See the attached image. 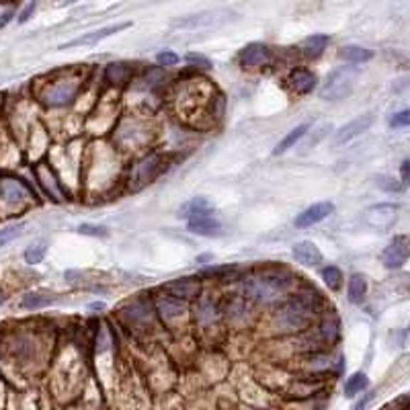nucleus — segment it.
Wrapping results in <instances>:
<instances>
[{"mask_svg":"<svg viewBox=\"0 0 410 410\" xmlns=\"http://www.w3.org/2000/svg\"><path fill=\"white\" fill-rule=\"evenodd\" d=\"M367 375L363 374V372H357L353 374L349 379H347V384H345V396H349V398H353L359 392H363L365 388H367Z\"/></svg>","mask_w":410,"mask_h":410,"instance_id":"nucleus-31","label":"nucleus"},{"mask_svg":"<svg viewBox=\"0 0 410 410\" xmlns=\"http://www.w3.org/2000/svg\"><path fill=\"white\" fill-rule=\"evenodd\" d=\"M374 124V115L372 113H365V115H361V117H357L353 122H349L347 125H342L339 131H337V136H335V144H342L351 142L353 138L357 136H361L363 131H367L369 127Z\"/></svg>","mask_w":410,"mask_h":410,"instance_id":"nucleus-20","label":"nucleus"},{"mask_svg":"<svg viewBox=\"0 0 410 410\" xmlns=\"http://www.w3.org/2000/svg\"><path fill=\"white\" fill-rule=\"evenodd\" d=\"M55 302H58V296L52 291H29L23 296L21 308L23 310H41V308H48Z\"/></svg>","mask_w":410,"mask_h":410,"instance_id":"nucleus-25","label":"nucleus"},{"mask_svg":"<svg viewBox=\"0 0 410 410\" xmlns=\"http://www.w3.org/2000/svg\"><path fill=\"white\" fill-rule=\"evenodd\" d=\"M39 353H41V342L37 339L36 333H31V330H21L9 339V355L21 369L31 367Z\"/></svg>","mask_w":410,"mask_h":410,"instance_id":"nucleus-6","label":"nucleus"},{"mask_svg":"<svg viewBox=\"0 0 410 410\" xmlns=\"http://www.w3.org/2000/svg\"><path fill=\"white\" fill-rule=\"evenodd\" d=\"M402 178L406 180V185L410 187V161H406L402 164Z\"/></svg>","mask_w":410,"mask_h":410,"instance_id":"nucleus-42","label":"nucleus"},{"mask_svg":"<svg viewBox=\"0 0 410 410\" xmlns=\"http://www.w3.org/2000/svg\"><path fill=\"white\" fill-rule=\"evenodd\" d=\"M316 333H318V337H320L322 345L324 347H333L337 339H339L340 335V322L339 318L333 314V310L330 312H326L324 316H322L320 324H318V328H316Z\"/></svg>","mask_w":410,"mask_h":410,"instance_id":"nucleus-23","label":"nucleus"},{"mask_svg":"<svg viewBox=\"0 0 410 410\" xmlns=\"http://www.w3.org/2000/svg\"><path fill=\"white\" fill-rule=\"evenodd\" d=\"M13 15H15V6H13V4H11V6H6V9L0 13V29H2V27H4L11 18H13Z\"/></svg>","mask_w":410,"mask_h":410,"instance_id":"nucleus-40","label":"nucleus"},{"mask_svg":"<svg viewBox=\"0 0 410 410\" xmlns=\"http://www.w3.org/2000/svg\"><path fill=\"white\" fill-rule=\"evenodd\" d=\"M293 284V273L284 267H265L244 277L242 293L252 303L279 302Z\"/></svg>","mask_w":410,"mask_h":410,"instance_id":"nucleus-2","label":"nucleus"},{"mask_svg":"<svg viewBox=\"0 0 410 410\" xmlns=\"http://www.w3.org/2000/svg\"><path fill=\"white\" fill-rule=\"evenodd\" d=\"M180 215L187 217V226H189V230L193 234L210 236V238H215V236L222 234V224L215 217L214 207L203 197H197L193 201H189L183 207V214Z\"/></svg>","mask_w":410,"mask_h":410,"instance_id":"nucleus-4","label":"nucleus"},{"mask_svg":"<svg viewBox=\"0 0 410 410\" xmlns=\"http://www.w3.org/2000/svg\"><path fill=\"white\" fill-rule=\"evenodd\" d=\"M129 27H131V23H117V25H111V27H103V29H97V31H92V33H85V36L72 39V41H68V43L60 45V50H72V48L97 45V43H101L103 39L115 36V33H119V31H125V29H129Z\"/></svg>","mask_w":410,"mask_h":410,"instance_id":"nucleus-15","label":"nucleus"},{"mask_svg":"<svg viewBox=\"0 0 410 410\" xmlns=\"http://www.w3.org/2000/svg\"><path fill=\"white\" fill-rule=\"evenodd\" d=\"M316 76H314V72L306 70V68H296V70H291L289 74V87L296 90L298 95H308V92H312L314 87H316Z\"/></svg>","mask_w":410,"mask_h":410,"instance_id":"nucleus-24","label":"nucleus"},{"mask_svg":"<svg viewBox=\"0 0 410 410\" xmlns=\"http://www.w3.org/2000/svg\"><path fill=\"white\" fill-rule=\"evenodd\" d=\"M273 62V50L265 43H249L240 54H238V64L242 70H261Z\"/></svg>","mask_w":410,"mask_h":410,"instance_id":"nucleus-11","label":"nucleus"},{"mask_svg":"<svg viewBox=\"0 0 410 410\" xmlns=\"http://www.w3.org/2000/svg\"><path fill=\"white\" fill-rule=\"evenodd\" d=\"M195 318L203 326H210V324H214L215 320H220V318H224V310L217 306V303L212 300V298H197L195 303Z\"/></svg>","mask_w":410,"mask_h":410,"instance_id":"nucleus-22","label":"nucleus"},{"mask_svg":"<svg viewBox=\"0 0 410 410\" xmlns=\"http://www.w3.org/2000/svg\"><path fill=\"white\" fill-rule=\"evenodd\" d=\"M324 388L318 375H308V377H298L289 384L287 388V398H296V400H302V398H310V396H316Z\"/></svg>","mask_w":410,"mask_h":410,"instance_id":"nucleus-19","label":"nucleus"},{"mask_svg":"<svg viewBox=\"0 0 410 410\" xmlns=\"http://www.w3.org/2000/svg\"><path fill=\"white\" fill-rule=\"evenodd\" d=\"M398 217V205L394 203H379L365 212V222L375 230H388L392 228Z\"/></svg>","mask_w":410,"mask_h":410,"instance_id":"nucleus-16","label":"nucleus"},{"mask_svg":"<svg viewBox=\"0 0 410 410\" xmlns=\"http://www.w3.org/2000/svg\"><path fill=\"white\" fill-rule=\"evenodd\" d=\"M234 17L236 13L230 9H214V11H203V13L180 18L175 23V27L177 29H215L234 21Z\"/></svg>","mask_w":410,"mask_h":410,"instance_id":"nucleus-9","label":"nucleus"},{"mask_svg":"<svg viewBox=\"0 0 410 410\" xmlns=\"http://www.w3.org/2000/svg\"><path fill=\"white\" fill-rule=\"evenodd\" d=\"M365 293H367L365 277L363 275H353L351 281H349V302L361 303L365 300Z\"/></svg>","mask_w":410,"mask_h":410,"instance_id":"nucleus-30","label":"nucleus"},{"mask_svg":"<svg viewBox=\"0 0 410 410\" xmlns=\"http://www.w3.org/2000/svg\"><path fill=\"white\" fill-rule=\"evenodd\" d=\"M36 177L37 180H39V185H41V189H43V193H48V195L55 199V201H62V199H64L62 185H60V180H58V175L50 168L48 162H39V164H37Z\"/></svg>","mask_w":410,"mask_h":410,"instance_id":"nucleus-18","label":"nucleus"},{"mask_svg":"<svg viewBox=\"0 0 410 410\" xmlns=\"http://www.w3.org/2000/svg\"><path fill=\"white\" fill-rule=\"evenodd\" d=\"M131 76H134V68L129 64H124V62L109 64L107 70H105V78H107L109 85H113V87H122L125 82H129Z\"/></svg>","mask_w":410,"mask_h":410,"instance_id":"nucleus-26","label":"nucleus"},{"mask_svg":"<svg viewBox=\"0 0 410 410\" xmlns=\"http://www.w3.org/2000/svg\"><path fill=\"white\" fill-rule=\"evenodd\" d=\"M31 189L15 177H2L0 178V203L9 210H18L25 207L29 201H33Z\"/></svg>","mask_w":410,"mask_h":410,"instance_id":"nucleus-10","label":"nucleus"},{"mask_svg":"<svg viewBox=\"0 0 410 410\" xmlns=\"http://www.w3.org/2000/svg\"><path fill=\"white\" fill-rule=\"evenodd\" d=\"M156 60H158L161 66H177L178 64V55L175 52H168V50L161 52V54L156 55Z\"/></svg>","mask_w":410,"mask_h":410,"instance_id":"nucleus-38","label":"nucleus"},{"mask_svg":"<svg viewBox=\"0 0 410 410\" xmlns=\"http://www.w3.org/2000/svg\"><path fill=\"white\" fill-rule=\"evenodd\" d=\"M236 273H238L236 267H212L205 271V275L214 279H232Z\"/></svg>","mask_w":410,"mask_h":410,"instance_id":"nucleus-35","label":"nucleus"},{"mask_svg":"<svg viewBox=\"0 0 410 410\" xmlns=\"http://www.w3.org/2000/svg\"><path fill=\"white\" fill-rule=\"evenodd\" d=\"M45 252H48V242L45 240H36L31 247H27V250H25V261L29 265H37V263L43 261Z\"/></svg>","mask_w":410,"mask_h":410,"instance_id":"nucleus-32","label":"nucleus"},{"mask_svg":"<svg viewBox=\"0 0 410 410\" xmlns=\"http://www.w3.org/2000/svg\"><path fill=\"white\" fill-rule=\"evenodd\" d=\"M187 62L191 66H197V68H210L212 66V62L201 54H187Z\"/></svg>","mask_w":410,"mask_h":410,"instance_id":"nucleus-39","label":"nucleus"},{"mask_svg":"<svg viewBox=\"0 0 410 410\" xmlns=\"http://www.w3.org/2000/svg\"><path fill=\"white\" fill-rule=\"evenodd\" d=\"M322 306L324 302L320 293L314 287H303L277 308L273 314V330L279 335H300L312 328Z\"/></svg>","mask_w":410,"mask_h":410,"instance_id":"nucleus-1","label":"nucleus"},{"mask_svg":"<svg viewBox=\"0 0 410 410\" xmlns=\"http://www.w3.org/2000/svg\"><path fill=\"white\" fill-rule=\"evenodd\" d=\"M339 58L349 62V64H365V62H369L374 58V54L369 50L361 48V45H345V48L339 50Z\"/></svg>","mask_w":410,"mask_h":410,"instance_id":"nucleus-29","label":"nucleus"},{"mask_svg":"<svg viewBox=\"0 0 410 410\" xmlns=\"http://www.w3.org/2000/svg\"><path fill=\"white\" fill-rule=\"evenodd\" d=\"M4 300H6V296H4V291H2V289H0V306H2V303H4Z\"/></svg>","mask_w":410,"mask_h":410,"instance_id":"nucleus-43","label":"nucleus"},{"mask_svg":"<svg viewBox=\"0 0 410 410\" xmlns=\"http://www.w3.org/2000/svg\"><path fill=\"white\" fill-rule=\"evenodd\" d=\"M322 279H324L326 287L333 291H339L340 286H342V273H340L339 267H333V265L322 269Z\"/></svg>","mask_w":410,"mask_h":410,"instance_id":"nucleus-33","label":"nucleus"},{"mask_svg":"<svg viewBox=\"0 0 410 410\" xmlns=\"http://www.w3.org/2000/svg\"><path fill=\"white\" fill-rule=\"evenodd\" d=\"M166 166L168 164H166L162 154H148V156H144L142 161H138L131 166L127 180H129V185L134 189H142L146 185H150L156 177H161L162 173L166 171Z\"/></svg>","mask_w":410,"mask_h":410,"instance_id":"nucleus-8","label":"nucleus"},{"mask_svg":"<svg viewBox=\"0 0 410 410\" xmlns=\"http://www.w3.org/2000/svg\"><path fill=\"white\" fill-rule=\"evenodd\" d=\"M119 318L127 328L142 333V330H148L150 326H154V322L158 320V312H156L154 302L146 293L144 296L140 293L138 298L129 300L119 308Z\"/></svg>","mask_w":410,"mask_h":410,"instance_id":"nucleus-5","label":"nucleus"},{"mask_svg":"<svg viewBox=\"0 0 410 410\" xmlns=\"http://www.w3.org/2000/svg\"><path fill=\"white\" fill-rule=\"evenodd\" d=\"M335 214V205L330 201H320V203H314L310 207H306L302 214L296 217V226L298 228H310L314 224H318L322 220L330 217Z\"/></svg>","mask_w":410,"mask_h":410,"instance_id":"nucleus-17","label":"nucleus"},{"mask_svg":"<svg viewBox=\"0 0 410 410\" xmlns=\"http://www.w3.org/2000/svg\"><path fill=\"white\" fill-rule=\"evenodd\" d=\"M293 261L300 263L303 267H318L322 263V252L318 250V247L310 240H303V242H298L293 250Z\"/></svg>","mask_w":410,"mask_h":410,"instance_id":"nucleus-21","label":"nucleus"},{"mask_svg":"<svg viewBox=\"0 0 410 410\" xmlns=\"http://www.w3.org/2000/svg\"><path fill=\"white\" fill-rule=\"evenodd\" d=\"M156 312H158V318L164 322L168 320H177V318H183L189 310V303L183 298H177V296H171V293H164L161 291V296L156 298Z\"/></svg>","mask_w":410,"mask_h":410,"instance_id":"nucleus-13","label":"nucleus"},{"mask_svg":"<svg viewBox=\"0 0 410 410\" xmlns=\"http://www.w3.org/2000/svg\"><path fill=\"white\" fill-rule=\"evenodd\" d=\"M390 127L398 129V127H410V109L398 111L390 117Z\"/></svg>","mask_w":410,"mask_h":410,"instance_id":"nucleus-36","label":"nucleus"},{"mask_svg":"<svg viewBox=\"0 0 410 410\" xmlns=\"http://www.w3.org/2000/svg\"><path fill=\"white\" fill-rule=\"evenodd\" d=\"M23 228H25V224H23V222H18V224H11V226H4V228L0 230V249H2V247H6L9 242H13L15 238H18L21 232H23Z\"/></svg>","mask_w":410,"mask_h":410,"instance_id":"nucleus-34","label":"nucleus"},{"mask_svg":"<svg viewBox=\"0 0 410 410\" xmlns=\"http://www.w3.org/2000/svg\"><path fill=\"white\" fill-rule=\"evenodd\" d=\"M355 78L357 70L351 66H342V68L333 70L322 85L320 97L326 101H340V99L349 97L355 87Z\"/></svg>","mask_w":410,"mask_h":410,"instance_id":"nucleus-7","label":"nucleus"},{"mask_svg":"<svg viewBox=\"0 0 410 410\" xmlns=\"http://www.w3.org/2000/svg\"><path fill=\"white\" fill-rule=\"evenodd\" d=\"M410 257V236H394L390 244L382 252V263L388 269H400Z\"/></svg>","mask_w":410,"mask_h":410,"instance_id":"nucleus-12","label":"nucleus"},{"mask_svg":"<svg viewBox=\"0 0 410 410\" xmlns=\"http://www.w3.org/2000/svg\"><path fill=\"white\" fill-rule=\"evenodd\" d=\"M78 232L80 234H87V236H107V228L105 226H92V224H82L80 228H78Z\"/></svg>","mask_w":410,"mask_h":410,"instance_id":"nucleus-37","label":"nucleus"},{"mask_svg":"<svg viewBox=\"0 0 410 410\" xmlns=\"http://www.w3.org/2000/svg\"><path fill=\"white\" fill-rule=\"evenodd\" d=\"M328 41H330V37L322 36V33L320 36L306 37V41L302 43V54L306 55V58H310V60H314V58H318V55L324 54Z\"/></svg>","mask_w":410,"mask_h":410,"instance_id":"nucleus-28","label":"nucleus"},{"mask_svg":"<svg viewBox=\"0 0 410 410\" xmlns=\"http://www.w3.org/2000/svg\"><path fill=\"white\" fill-rule=\"evenodd\" d=\"M201 289H203V284L199 277H180V279H175V281H168L161 287V291L164 293H171V296H177V298H183V300H197L201 296Z\"/></svg>","mask_w":410,"mask_h":410,"instance_id":"nucleus-14","label":"nucleus"},{"mask_svg":"<svg viewBox=\"0 0 410 410\" xmlns=\"http://www.w3.org/2000/svg\"><path fill=\"white\" fill-rule=\"evenodd\" d=\"M308 131H310V124L298 125L296 129H291V131L287 134V136L284 138V140H281V142L277 144V148L273 150V154H275V156H281V154H286L287 150H289V148H293L296 144L300 142V140H302V138L306 136V134H308Z\"/></svg>","mask_w":410,"mask_h":410,"instance_id":"nucleus-27","label":"nucleus"},{"mask_svg":"<svg viewBox=\"0 0 410 410\" xmlns=\"http://www.w3.org/2000/svg\"><path fill=\"white\" fill-rule=\"evenodd\" d=\"M82 85H85V76L80 70L58 72L41 85L37 97L45 107H66L78 97Z\"/></svg>","mask_w":410,"mask_h":410,"instance_id":"nucleus-3","label":"nucleus"},{"mask_svg":"<svg viewBox=\"0 0 410 410\" xmlns=\"http://www.w3.org/2000/svg\"><path fill=\"white\" fill-rule=\"evenodd\" d=\"M33 11H36V0H31L29 2V6L21 13V17H18V23H25L27 18H31V15H33Z\"/></svg>","mask_w":410,"mask_h":410,"instance_id":"nucleus-41","label":"nucleus"}]
</instances>
